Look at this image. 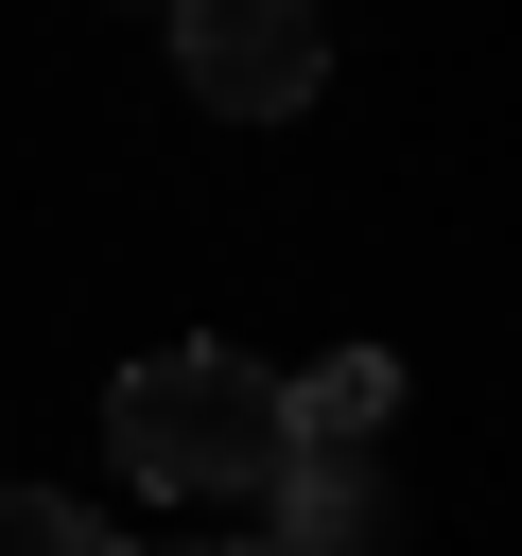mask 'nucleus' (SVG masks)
<instances>
[{
  "label": "nucleus",
  "instance_id": "3",
  "mask_svg": "<svg viewBox=\"0 0 522 556\" xmlns=\"http://www.w3.org/2000/svg\"><path fill=\"white\" fill-rule=\"evenodd\" d=\"M383 400H400V365H383V348H331L313 382H278L296 452H365V434H383Z\"/></svg>",
  "mask_w": 522,
  "mask_h": 556
},
{
  "label": "nucleus",
  "instance_id": "5",
  "mask_svg": "<svg viewBox=\"0 0 522 556\" xmlns=\"http://www.w3.org/2000/svg\"><path fill=\"white\" fill-rule=\"evenodd\" d=\"M261 556H278V539H261Z\"/></svg>",
  "mask_w": 522,
  "mask_h": 556
},
{
  "label": "nucleus",
  "instance_id": "1",
  "mask_svg": "<svg viewBox=\"0 0 522 556\" xmlns=\"http://www.w3.org/2000/svg\"><path fill=\"white\" fill-rule=\"evenodd\" d=\"M104 434H122L139 486H278L296 469V417L244 348H139L104 382Z\"/></svg>",
  "mask_w": 522,
  "mask_h": 556
},
{
  "label": "nucleus",
  "instance_id": "4",
  "mask_svg": "<svg viewBox=\"0 0 522 556\" xmlns=\"http://www.w3.org/2000/svg\"><path fill=\"white\" fill-rule=\"evenodd\" d=\"M0 556H122L87 504H52V486H0Z\"/></svg>",
  "mask_w": 522,
  "mask_h": 556
},
{
  "label": "nucleus",
  "instance_id": "2",
  "mask_svg": "<svg viewBox=\"0 0 522 556\" xmlns=\"http://www.w3.org/2000/svg\"><path fill=\"white\" fill-rule=\"evenodd\" d=\"M174 70L226 122H296L331 87V35H313V0H174Z\"/></svg>",
  "mask_w": 522,
  "mask_h": 556
}]
</instances>
